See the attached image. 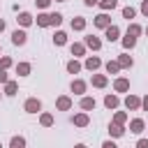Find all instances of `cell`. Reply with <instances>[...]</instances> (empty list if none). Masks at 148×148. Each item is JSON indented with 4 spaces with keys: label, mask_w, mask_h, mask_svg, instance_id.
Listing matches in <instances>:
<instances>
[{
    "label": "cell",
    "mask_w": 148,
    "mask_h": 148,
    "mask_svg": "<svg viewBox=\"0 0 148 148\" xmlns=\"http://www.w3.org/2000/svg\"><path fill=\"white\" fill-rule=\"evenodd\" d=\"M104 104H106L109 109H113V106H118V97H113V95H109V97L104 99Z\"/></svg>",
    "instance_id": "obj_12"
},
{
    "label": "cell",
    "mask_w": 148,
    "mask_h": 148,
    "mask_svg": "<svg viewBox=\"0 0 148 148\" xmlns=\"http://www.w3.org/2000/svg\"><path fill=\"white\" fill-rule=\"evenodd\" d=\"M130 127H132V132H134V134H139V132L143 130V120H139V118H136V120H132V125H130Z\"/></svg>",
    "instance_id": "obj_6"
},
{
    "label": "cell",
    "mask_w": 148,
    "mask_h": 148,
    "mask_svg": "<svg viewBox=\"0 0 148 148\" xmlns=\"http://www.w3.org/2000/svg\"><path fill=\"white\" fill-rule=\"evenodd\" d=\"M62 16L60 14H42L37 16V25H60Z\"/></svg>",
    "instance_id": "obj_1"
},
{
    "label": "cell",
    "mask_w": 148,
    "mask_h": 148,
    "mask_svg": "<svg viewBox=\"0 0 148 148\" xmlns=\"http://www.w3.org/2000/svg\"><path fill=\"white\" fill-rule=\"evenodd\" d=\"M72 53L81 56V53H83V46H81V44H74V46H72Z\"/></svg>",
    "instance_id": "obj_31"
},
{
    "label": "cell",
    "mask_w": 148,
    "mask_h": 148,
    "mask_svg": "<svg viewBox=\"0 0 148 148\" xmlns=\"http://www.w3.org/2000/svg\"><path fill=\"white\" fill-rule=\"evenodd\" d=\"M65 37H67L65 32H56V37H53V42H56V44H65Z\"/></svg>",
    "instance_id": "obj_21"
},
{
    "label": "cell",
    "mask_w": 148,
    "mask_h": 148,
    "mask_svg": "<svg viewBox=\"0 0 148 148\" xmlns=\"http://www.w3.org/2000/svg\"><path fill=\"white\" fill-rule=\"evenodd\" d=\"M2 30H5V21H0V32H2Z\"/></svg>",
    "instance_id": "obj_41"
},
{
    "label": "cell",
    "mask_w": 148,
    "mask_h": 148,
    "mask_svg": "<svg viewBox=\"0 0 148 148\" xmlns=\"http://www.w3.org/2000/svg\"><path fill=\"white\" fill-rule=\"evenodd\" d=\"M74 148H86V146H83V143H79V146H74Z\"/></svg>",
    "instance_id": "obj_43"
},
{
    "label": "cell",
    "mask_w": 148,
    "mask_h": 148,
    "mask_svg": "<svg viewBox=\"0 0 148 148\" xmlns=\"http://www.w3.org/2000/svg\"><path fill=\"white\" fill-rule=\"evenodd\" d=\"M23 146H25L23 136H14V139H12V148H23Z\"/></svg>",
    "instance_id": "obj_14"
},
{
    "label": "cell",
    "mask_w": 148,
    "mask_h": 148,
    "mask_svg": "<svg viewBox=\"0 0 148 148\" xmlns=\"http://www.w3.org/2000/svg\"><path fill=\"white\" fill-rule=\"evenodd\" d=\"M51 123H53V118H51L49 113H44V116H42V125H51Z\"/></svg>",
    "instance_id": "obj_32"
},
{
    "label": "cell",
    "mask_w": 148,
    "mask_h": 148,
    "mask_svg": "<svg viewBox=\"0 0 148 148\" xmlns=\"http://www.w3.org/2000/svg\"><path fill=\"white\" fill-rule=\"evenodd\" d=\"M92 83H95V86H99V88H102V86H104V83H106V76H95V79H92Z\"/></svg>",
    "instance_id": "obj_27"
},
{
    "label": "cell",
    "mask_w": 148,
    "mask_h": 148,
    "mask_svg": "<svg viewBox=\"0 0 148 148\" xmlns=\"http://www.w3.org/2000/svg\"><path fill=\"white\" fill-rule=\"evenodd\" d=\"M28 72H30V65H28V62H21V65H18V74H21V76H25Z\"/></svg>",
    "instance_id": "obj_20"
},
{
    "label": "cell",
    "mask_w": 148,
    "mask_h": 148,
    "mask_svg": "<svg viewBox=\"0 0 148 148\" xmlns=\"http://www.w3.org/2000/svg\"><path fill=\"white\" fill-rule=\"evenodd\" d=\"M86 5H88V7H92V5H97V0H86Z\"/></svg>",
    "instance_id": "obj_40"
},
{
    "label": "cell",
    "mask_w": 148,
    "mask_h": 148,
    "mask_svg": "<svg viewBox=\"0 0 148 148\" xmlns=\"http://www.w3.org/2000/svg\"><path fill=\"white\" fill-rule=\"evenodd\" d=\"M123 16H125V18H132V16H134V9H132V7H125V9H123Z\"/></svg>",
    "instance_id": "obj_29"
},
{
    "label": "cell",
    "mask_w": 148,
    "mask_h": 148,
    "mask_svg": "<svg viewBox=\"0 0 148 148\" xmlns=\"http://www.w3.org/2000/svg\"><path fill=\"white\" fill-rule=\"evenodd\" d=\"M134 42H136V39H134L132 35H125V39H123V46H125V49H132V46H134Z\"/></svg>",
    "instance_id": "obj_9"
},
{
    "label": "cell",
    "mask_w": 148,
    "mask_h": 148,
    "mask_svg": "<svg viewBox=\"0 0 148 148\" xmlns=\"http://www.w3.org/2000/svg\"><path fill=\"white\" fill-rule=\"evenodd\" d=\"M0 83H7V74H5V69H0Z\"/></svg>",
    "instance_id": "obj_36"
},
{
    "label": "cell",
    "mask_w": 148,
    "mask_h": 148,
    "mask_svg": "<svg viewBox=\"0 0 148 148\" xmlns=\"http://www.w3.org/2000/svg\"><path fill=\"white\" fill-rule=\"evenodd\" d=\"M12 42H14V44H25V32H23V30H16V32L12 35Z\"/></svg>",
    "instance_id": "obj_3"
},
{
    "label": "cell",
    "mask_w": 148,
    "mask_h": 148,
    "mask_svg": "<svg viewBox=\"0 0 148 148\" xmlns=\"http://www.w3.org/2000/svg\"><path fill=\"white\" fill-rule=\"evenodd\" d=\"M86 67H88V69H97V67H99V58H88V60H86Z\"/></svg>",
    "instance_id": "obj_7"
},
{
    "label": "cell",
    "mask_w": 148,
    "mask_h": 148,
    "mask_svg": "<svg viewBox=\"0 0 148 148\" xmlns=\"http://www.w3.org/2000/svg\"><path fill=\"white\" fill-rule=\"evenodd\" d=\"M116 7V0H102V9H113Z\"/></svg>",
    "instance_id": "obj_24"
},
{
    "label": "cell",
    "mask_w": 148,
    "mask_h": 148,
    "mask_svg": "<svg viewBox=\"0 0 148 148\" xmlns=\"http://www.w3.org/2000/svg\"><path fill=\"white\" fill-rule=\"evenodd\" d=\"M139 32H141V28H139V25H130V30H127V35H132V37H136Z\"/></svg>",
    "instance_id": "obj_25"
},
{
    "label": "cell",
    "mask_w": 148,
    "mask_h": 148,
    "mask_svg": "<svg viewBox=\"0 0 148 148\" xmlns=\"http://www.w3.org/2000/svg\"><path fill=\"white\" fill-rule=\"evenodd\" d=\"M72 90H74V92H83V90H86V83H83V81H74V83H72Z\"/></svg>",
    "instance_id": "obj_11"
},
{
    "label": "cell",
    "mask_w": 148,
    "mask_h": 148,
    "mask_svg": "<svg viewBox=\"0 0 148 148\" xmlns=\"http://www.w3.org/2000/svg\"><path fill=\"white\" fill-rule=\"evenodd\" d=\"M118 65H120V67H130V65H132V58H130V56H120Z\"/></svg>",
    "instance_id": "obj_16"
},
{
    "label": "cell",
    "mask_w": 148,
    "mask_h": 148,
    "mask_svg": "<svg viewBox=\"0 0 148 148\" xmlns=\"http://www.w3.org/2000/svg\"><path fill=\"white\" fill-rule=\"evenodd\" d=\"M67 69H69V72H72V74H76V72H79V69H81V65H79V62H76V60H72V62H67Z\"/></svg>",
    "instance_id": "obj_17"
},
{
    "label": "cell",
    "mask_w": 148,
    "mask_h": 148,
    "mask_svg": "<svg viewBox=\"0 0 148 148\" xmlns=\"http://www.w3.org/2000/svg\"><path fill=\"white\" fill-rule=\"evenodd\" d=\"M72 28H74V30H83V28H86V21H83V18H74V21H72Z\"/></svg>",
    "instance_id": "obj_8"
},
{
    "label": "cell",
    "mask_w": 148,
    "mask_h": 148,
    "mask_svg": "<svg viewBox=\"0 0 148 148\" xmlns=\"http://www.w3.org/2000/svg\"><path fill=\"white\" fill-rule=\"evenodd\" d=\"M9 65H12L9 58H2V60H0V69H5V67H9Z\"/></svg>",
    "instance_id": "obj_33"
},
{
    "label": "cell",
    "mask_w": 148,
    "mask_h": 148,
    "mask_svg": "<svg viewBox=\"0 0 148 148\" xmlns=\"http://www.w3.org/2000/svg\"><path fill=\"white\" fill-rule=\"evenodd\" d=\"M102 148H116V143H113V141H106V143H104Z\"/></svg>",
    "instance_id": "obj_39"
},
{
    "label": "cell",
    "mask_w": 148,
    "mask_h": 148,
    "mask_svg": "<svg viewBox=\"0 0 148 148\" xmlns=\"http://www.w3.org/2000/svg\"><path fill=\"white\" fill-rule=\"evenodd\" d=\"M116 37H118V28H116V25H109V28H106V39L113 42Z\"/></svg>",
    "instance_id": "obj_5"
},
{
    "label": "cell",
    "mask_w": 148,
    "mask_h": 148,
    "mask_svg": "<svg viewBox=\"0 0 148 148\" xmlns=\"http://www.w3.org/2000/svg\"><path fill=\"white\" fill-rule=\"evenodd\" d=\"M111 134H113V136H120V134H123V127H120V125H113V127H111Z\"/></svg>",
    "instance_id": "obj_30"
},
{
    "label": "cell",
    "mask_w": 148,
    "mask_h": 148,
    "mask_svg": "<svg viewBox=\"0 0 148 148\" xmlns=\"http://www.w3.org/2000/svg\"><path fill=\"white\" fill-rule=\"evenodd\" d=\"M49 2H51V0H37V5H39V7H49Z\"/></svg>",
    "instance_id": "obj_38"
},
{
    "label": "cell",
    "mask_w": 148,
    "mask_h": 148,
    "mask_svg": "<svg viewBox=\"0 0 148 148\" xmlns=\"http://www.w3.org/2000/svg\"><path fill=\"white\" fill-rule=\"evenodd\" d=\"M74 123H76V125H81V127H83V125H86V123H88V116H83V113H81V116H76V118H74Z\"/></svg>",
    "instance_id": "obj_23"
},
{
    "label": "cell",
    "mask_w": 148,
    "mask_h": 148,
    "mask_svg": "<svg viewBox=\"0 0 148 148\" xmlns=\"http://www.w3.org/2000/svg\"><path fill=\"white\" fill-rule=\"evenodd\" d=\"M136 148H148V141H146V139H141V141L136 143Z\"/></svg>",
    "instance_id": "obj_35"
},
{
    "label": "cell",
    "mask_w": 148,
    "mask_h": 148,
    "mask_svg": "<svg viewBox=\"0 0 148 148\" xmlns=\"http://www.w3.org/2000/svg\"><path fill=\"white\" fill-rule=\"evenodd\" d=\"M125 104H127L130 109H136V106H139L141 102H139V97H127V102H125Z\"/></svg>",
    "instance_id": "obj_19"
},
{
    "label": "cell",
    "mask_w": 148,
    "mask_h": 148,
    "mask_svg": "<svg viewBox=\"0 0 148 148\" xmlns=\"http://www.w3.org/2000/svg\"><path fill=\"white\" fill-rule=\"evenodd\" d=\"M16 92V83L14 81H7V95H14Z\"/></svg>",
    "instance_id": "obj_28"
},
{
    "label": "cell",
    "mask_w": 148,
    "mask_h": 148,
    "mask_svg": "<svg viewBox=\"0 0 148 148\" xmlns=\"http://www.w3.org/2000/svg\"><path fill=\"white\" fill-rule=\"evenodd\" d=\"M127 86H130L127 79H118V81H116V90H127Z\"/></svg>",
    "instance_id": "obj_18"
},
{
    "label": "cell",
    "mask_w": 148,
    "mask_h": 148,
    "mask_svg": "<svg viewBox=\"0 0 148 148\" xmlns=\"http://www.w3.org/2000/svg\"><path fill=\"white\" fill-rule=\"evenodd\" d=\"M39 106H42L39 99H28V102H25V111H28V113H37Z\"/></svg>",
    "instance_id": "obj_2"
},
{
    "label": "cell",
    "mask_w": 148,
    "mask_h": 148,
    "mask_svg": "<svg viewBox=\"0 0 148 148\" xmlns=\"http://www.w3.org/2000/svg\"><path fill=\"white\" fill-rule=\"evenodd\" d=\"M141 12L148 16V0H143V5H141Z\"/></svg>",
    "instance_id": "obj_37"
},
{
    "label": "cell",
    "mask_w": 148,
    "mask_h": 148,
    "mask_svg": "<svg viewBox=\"0 0 148 148\" xmlns=\"http://www.w3.org/2000/svg\"><path fill=\"white\" fill-rule=\"evenodd\" d=\"M81 106H83V109H92V106H95V99H90V97H86V99L81 102Z\"/></svg>",
    "instance_id": "obj_22"
},
{
    "label": "cell",
    "mask_w": 148,
    "mask_h": 148,
    "mask_svg": "<svg viewBox=\"0 0 148 148\" xmlns=\"http://www.w3.org/2000/svg\"><path fill=\"white\" fill-rule=\"evenodd\" d=\"M123 120H125V113H118V116H116V125H120Z\"/></svg>",
    "instance_id": "obj_34"
},
{
    "label": "cell",
    "mask_w": 148,
    "mask_h": 148,
    "mask_svg": "<svg viewBox=\"0 0 148 148\" xmlns=\"http://www.w3.org/2000/svg\"><path fill=\"white\" fill-rule=\"evenodd\" d=\"M118 67H120L118 62H106V72H109V74H111V72H118Z\"/></svg>",
    "instance_id": "obj_26"
},
{
    "label": "cell",
    "mask_w": 148,
    "mask_h": 148,
    "mask_svg": "<svg viewBox=\"0 0 148 148\" xmlns=\"http://www.w3.org/2000/svg\"><path fill=\"white\" fill-rule=\"evenodd\" d=\"M18 21H21V25H30V23H32V16H30V14H21Z\"/></svg>",
    "instance_id": "obj_15"
},
{
    "label": "cell",
    "mask_w": 148,
    "mask_h": 148,
    "mask_svg": "<svg viewBox=\"0 0 148 148\" xmlns=\"http://www.w3.org/2000/svg\"><path fill=\"white\" fill-rule=\"evenodd\" d=\"M95 25H99V28H109V16H106V14H99V16L95 18Z\"/></svg>",
    "instance_id": "obj_4"
},
{
    "label": "cell",
    "mask_w": 148,
    "mask_h": 148,
    "mask_svg": "<svg viewBox=\"0 0 148 148\" xmlns=\"http://www.w3.org/2000/svg\"><path fill=\"white\" fill-rule=\"evenodd\" d=\"M143 106H146V109H148V97H146V99H143Z\"/></svg>",
    "instance_id": "obj_42"
},
{
    "label": "cell",
    "mask_w": 148,
    "mask_h": 148,
    "mask_svg": "<svg viewBox=\"0 0 148 148\" xmlns=\"http://www.w3.org/2000/svg\"><path fill=\"white\" fill-rule=\"evenodd\" d=\"M69 106H72V102H69L67 97H60V99H58V109L65 111V109H69Z\"/></svg>",
    "instance_id": "obj_13"
},
{
    "label": "cell",
    "mask_w": 148,
    "mask_h": 148,
    "mask_svg": "<svg viewBox=\"0 0 148 148\" xmlns=\"http://www.w3.org/2000/svg\"><path fill=\"white\" fill-rule=\"evenodd\" d=\"M86 44H88L90 49H99V39H97V37H86Z\"/></svg>",
    "instance_id": "obj_10"
}]
</instances>
